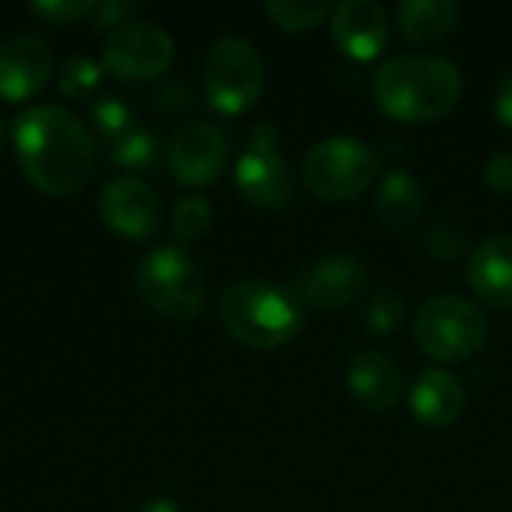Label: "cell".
<instances>
[{
  "instance_id": "cell-1",
  "label": "cell",
  "mask_w": 512,
  "mask_h": 512,
  "mask_svg": "<svg viewBox=\"0 0 512 512\" xmlns=\"http://www.w3.org/2000/svg\"><path fill=\"white\" fill-rule=\"evenodd\" d=\"M12 144L24 177L45 195H72L93 174V135L60 105L24 108L12 120Z\"/></svg>"
},
{
  "instance_id": "cell-2",
  "label": "cell",
  "mask_w": 512,
  "mask_h": 512,
  "mask_svg": "<svg viewBox=\"0 0 512 512\" xmlns=\"http://www.w3.org/2000/svg\"><path fill=\"white\" fill-rule=\"evenodd\" d=\"M372 96L399 123H432L447 117L462 99V72L435 54L393 57L375 72Z\"/></svg>"
},
{
  "instance_id": "cell-3",
  "label": "cell",
  "mask_w": 512,
  "mask_h": 512,
  "mask_svg": "<svg viewBox=\"0 0 512 512\" xmlns=\"http://www.w3.org/2000/svg\"><path fill=\"white\" fill-rule=\"evenodd\" d=\"M303 303L291 288L267 279L234 282L222 294V324L225 330L255 351H273L291 342L303 330Z\"/></svg>"
},
{
  "instance_id": "cell-4",
  "label": "cell",
  "mask_w": 512,
  "mask_h": 512,
  "mask_svg": "<svg viewBox=\"0 0 512 512\" xmlns=\"http://www.w3.org/2000/svg\"><path fill=\"white\" fill-rule=\"evenodd\" d=\"M414 342L441 363H465L489 342V318L483 309L459 294H438L426 300L414 321Z\"/></svg>"
},
{
  "instance_id": "cell-5",
  "label": "cell",
  "mask_w": 512,
  "mask_h": 512,
  "mask_svg": "<svg viewBox=\"0 0 512 512\" xmlns=\"http://www.w3.org/2000/svg\"><path fill=\"white\" fill-rule=\"evenodd\" d=\"M381 156L360 138L330 135L309 147L303 159V183L321 201H354L378 177Z\"/></svg>"
},
{
  "instance_id": "cell-6",
  "label": "cell",
  "mask_w": 512,
  "mask_h": 512,
  "mask_svg": "<svg viewBox=\"0 0 512 512\" xmlns=\"http://www.w3.org/2000/svg\"><path fill=\"white\" fill-rule=\"evenodd\" d=\"M135 291L144 306L174 321H192L207 300L201 270L177 246H159L135 267Z\"/></svg>"
},
{
  "instance_id": "cell-7",
  "label": "cell",
  "mask_w": 512,
  "mask_h": 512,
  "mask_svg": "<svg viewBox=\"0 0 512 512\" xmlns=\"http://www.w3.org/2000/svg\"><path fill=\"white\" fill-rule=\"evenodd\" d=\"M204 99L219 114H243L264 90V60L258 48L240 36H219L210 42L201 69Z\"/></svg>"
},
{
  "instance_id": "cell-8",
  "label": "cell",
  "mask_w": 512,
  "mask_h": 512,
  "mask_svg": "<svg viewBox=\"0 0 512 512\" xmlns=\"http://www.w3.org/2000/svg\"><path fill=\"white\" fill-rule=\"evenodd\" d=\"M234 180L240 195L261 207V210H279L294 195V171L291 162L279 153V132L270 123H258L249 132L246 150L237 159Z\"/></svg>"
},
{
  "instance_id": "cell-9",
  "label": "cell",
  "mask_w": 512,
  "mask_h": 512,
  "mask_svg": "<svg viewBox=\"0 0 512 512\" xmlns=\"http://www.w3.org/2000/svg\"><path fill=\"white\" fill-rule=\"evenodd\" d=\"M174 39L153 21H129L108 33L102 45V66L123 81H153L174 63Z\"/></svg>"
},
{
  "instance_id": "cell-10",
  "label": "cell",
  "mask_w": 512,
  "mask_h": 512,
  "mask_svg": "<svg viewBox=\"0 0 512 512\" xmlns=\"http://www.w3.org/2000/svg\"><path fill=\"white\" fill-rule=\"evenodd\" d=\"M291 291L309 309L339 312L354 306L369 291V270L354 255H327L294 276Z\"/></svg>"
},
{
  "instance_id": "cell-11",
  "label": "cell",
  "mask_w": 512,
  "mask_h": 512,
  "mask_svg": "<svg viewBox=\"0 0 512 512\" xmlns=\"http://www.w3.org/2000/svg\"><path fill=\"white\" fill-rule=\"evenodd\" d=\"M165 162L180 183L207 186L228 162V138L207 120H189L171 132L165 144Z\"/></svg>"
},
{
  "instance_id": "cell-12",
  "label": "cell",
  "mask_w": 512,
  "mask_h": 512,
  "mask_svg": "<svg viewBox=\"0 0 512 512\" xmlns=\"http://www.w3.org/2000/svg\"><path fill=\"white\" fill-rule=\"evenodd\" d=\"M102 222L123 240H147L162 222L159 195L141 177H117L99 195Z\"/></svg>"
},
{
  "instance_id": "cell-13",
  "label": "cell",
  "mask_w": 512,
  "mask_h": 512,
  "mask_svg": "<svg viewBox=\"0 0 512 512\" xmlns=\"http://www.w3.org/2000/svg\"><path fill=\"white\" fill-rule=\"evenodd\" d=\"M330 36L351 60H375L390 39V18L375 0H345L330 12Z\"/></svg>"
},
{
  "instance_id": "cell-14",
  "label": "cell",
  "mask_w": 512,
  "mask_h": 512,
  "mask_svg": "<svg viewBox=\"0 0 512 512\" xmlns=\"http://www.w3.org/2000/svg\"><path fill=\"white\" fill-rule=\"evenodd\" d=\"M51 75V48L42 36L15 33L0 42V96L24 102L36 96Z\"/></svg>"
},
{
  "instance_id": "cell-15",
  "label": "cell",
  "mask_w": 512,
  "mask_h": 512,
  "mask_svg": "<svg viewBox=\"0 0 512 512\" xmlns=\"http://www.w3.org/2000/svg\"><path fill=\"white\" fill-rule=\"evenodd\" d=\"M471 291L492 309H512V234L486 237L465 267Z\"/></svg>"
},
{
  "instance_id": "cell-16",
  "label": "cell",
  "mask_w": 512,
  "mask_h": 512,
  "mask_svg": "<svg viewBox=\"0 0 512 512\" xmlns=\"http://www.w3.org/2000/svg\"><path fill=\"white\" fill-rule=\"evenodd\" d=\"M411 414L429 429H447L465 414L468 393L456 375L447 369H423L411 381Z\"/></svg>"
},
{
  "instance_id": "cell-17",
  "label": "cell",
  "mask_w": 512,
  "mask_h": 512,
  "mask_svg": "<svg viewBox=\"0 0 512 512\" xmlns=\"http://www.w3.org/2000/svg\"><path fill=\"white\" fill-rule=\"evenodd\" d=\"M348 390L366 411H390L402 399V372L381 351H360L348 366Z\"/></svg>"
},
{
  "instance_id": "cell-18",
  "label": "cell",
  "mask_w": 512,
  "mask_h": 512,
  "mask_svg": "<svg viewBox=\"0 0 512 512\" xmlns=\"http://www.w3.org/2000/svg\"><path fill=\"white\" fill-rule=\"evenodd\" d=\"M426 210V192L408 171H390L375 195V216L390 231H411Z\"/></svg>"
},
{
  "instance_id": "cell-19",
  "label": "cell",
  "mask_w": 512,
  "mask_h": 512,
  "mask_svg": "<svg viewBox=\"0 0 512 512\" xmlns=\"http://www.w3.org/2000/svg\"><path fill=\"white\" fill-rule=\"evenodd\" d=\"M459 21L456 0H405L396 12V27L408 45L426 48L441 42Z\"/></svg>"
},
{
  "instance_id": "cell-20",
  "label": "cell",
  "mask_w": 512,
  "mask_h": 512,
  "mask_svg": "<svg viewBox=\"0 0 512 512\" xmlns=\"http://www.w3.org/2000/svg\"><path fill=\"white\" fill-rule=\"evenodd\" d=\"M108 156L120 171H129V177H132V174L156 171V165L162 159V147H159L156 132L135 126L126 138H120L114 147H108Z\"/></svg>"
},
{
  "instance_id": "cell-21",
  "label": "cell",
  "mask_w": 512,
  "mask_h": 512,
  "mask_svg": "<svg viewBox=\"0 0 512 512\" xmlns=\"http://www.w3.org/2000/svg\"><path fill=\"white\" fill-rule=\"evenodd\" d=\"M267 15L288 33H306L315 30L324 18H330L333 6L327 0H270Z\"/></svg>"
},
{
  "instance_id": "cell-22",
  "label": "cell",
  "mask_w": 512,
  "mask_h": 512,
  "mask_svg": "<svg viewBox=\"0 0 512 512\" xmlns=\"http://www.w3.org/2000/svg\"><path fill=\"white\" fill-rule=\"evenodd\" d=\"M90 126L96 132V138L108 147H114L120 138H126L135 129V117L132 108L117 99V96H99L90 105Z\"/></svg>"
},
{
  "instance_id": "cell-23",
  "label": "cell",
  "mask_w": 512,
  "mask_h": 512,
  "mask_svg": "<svg viewBox=\"0 0 512 512\" xmlns=\"http://www.w3.org/2000/svg\"><path fill=\"white\" fill-rule=\"evenodd\" d=\"M213 207L201 195H183L171 213V231L180 243H195L210 231Z\"/></svg>"
},
{
  "instance_id": "cell-24",
  "label": "cell",
  "mask_w": 512,
  "mask_h": 512,
  "mask_svg": "<svg viewBox=\"0 0 512 512\" xmlns=\"http://www.w3.org/2000/svg\"><path fill=\"white\" fill-rule=\"evenodd\" d=\"M102 78V63H96L93 57H84V54H72L60 63L57 69V87L63 96H87Z\"/></svg>"
},
{
  "instance_id": "cell-25",
  "label": "cell",
  "mask_w": 512,
  "mask_h": 512,
  "mask_svg": "<svg viewBox=\"0 0 512 512\" xmlns=\"http://www.w3.org/2000/svg\"><path fill=\"white\" fill-rule=\"evenodd\" d=\"M405 297L399 291H378L372 300H369V312H366V324L372 333L378 336H387L393 330L402 327L405 321Z\"/></svg>"
},
{
  "instance_id": "cell-26",
  "label": "cell",
  "mask_w": 512,
  "mask_h": 512,
  "mask_svg": "<svg viewBox=\"0 0 512 512\" xmlns=\"http://www.w3.org/2000/svg\"><path fill=\"white\" fill-rule=\"evenodd\" d=\"M30 9H33V15H39L51 24H69V21L93 15L96 3L93 0H36V3H30Z\"/></svg>"
},
{
  "instance_id": "cell-27",
  "label": "cell",
  "mask_w": 512,
  "mask_h": 512,
  "mask_svg": "<svg viewBox=\"0 0 512 512\" xmlns=\"http://www.w3.org/2000/svg\"><path fill=\"white\" fill-rule=\"evenodd\" d=\"M135 3H129V0H102V3H96V9H93V21H96V27L99 30H117V27H123V24H129L132 21V15H135Z\"/></svg>"
},
{
  "instance_id": "cell-28",
  "label": "cell",
  "mask_w": 512,
  "mask_h": 512,
  "mask_svg": "<svg viewBox=\"0 0 512 512\" xmlns=\"http://www.w3.org/2000/svg\"><path fill=\"white\" fill-rule=\"evenodd\" d=\"M483 180L492 192L498 195H512V153H498L486 162Z\"/></svg>"
},
{
  "instance_id": "cell-29",
  "label": "cell",
  "mask_w": 512,
  "mask_h": 512,
  "mask_svg": "<svg viewBox=\"0 0 512 512\" xmlns=\"http://www.w3.org/2000/svg\"><path fill=\"white\" fill-rule=\"evenodd\" d=\"M192 105V93L183 81H168L165 87L156 90V108L168 111V114H180Z\"/></svg>"
},
{
  "instance_id": "cell-30",
  "label": "cell",
  "mask_w": 512,
  "mask_h": 512,
  "mask_svg": "<svg viewBox=\"0 0 512 512\" xmlns=\"http://www.w3.org/2000/svg\"><path fill=\"white\" fill-rule=\"evenodd\" d=\"M495 114H498V120L512 129V69L507 72V78L498 84V93H495Z\"/></svg>"
},
{
  "instance_id": "cell-31",
  "label": "cell",
  "mask_w": 512,
  "mask_h": 512,
  "mask_svg": "<svg viewBox=\"0 0 512 512\" xmlns=\"http://www.w3.org/2000/svg\"><path fill=\"white\" fill-rule=\"evenodd\" d=\"M138 512H180V507L171 498H150L138 507Z\"/></svg>"
},
{
  "instance_id": "cell-32",
  "label": "cell",
  "mask_w": 512,
  "mask_h": 512,
  "mask_svg": "<svg viewBox=\"0 0 512 512\" xmlns=\"http://www.w3.org/2000/svg\"><path fill=\"white\" fill-rule=\"evenodd\" d=\"M0 147H3V123H0Z\"/></svg>"
}]
</instances>
